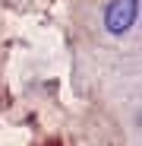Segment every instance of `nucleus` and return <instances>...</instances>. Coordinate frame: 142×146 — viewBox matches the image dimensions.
Returning a JSON list of instances; mask_svg holds the SVG:
<instances>
[{
  "label": "nucleus",
  "instance_id": "nucleus-1",
  "mask_svg": "<svg viewBox=\"0 0 142 146\" xmlns=\"http://www.w3.org/2000/svg\"><path fill=\"white\" fill-rule=\"evenodd\" d=\"M139 22V0H111L104 10V29L107 35H126Z\"/></svg>",
  "mask_w": 142,
  "mask_h": 146
}]
</instances>
